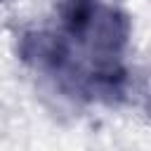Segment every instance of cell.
Returning a JSON list of instances; mask_svg holds the SVG:
<instances>
[{
  "mask_svg": "<svg viewBox=\"0 0 151 151\" xmlns=\"http://www.w3.org/2000/svg\"><path fill=\"white\" fill-rule=\"evenodd\" d=\"M90 14H92V0H71L66 19H68V24H71L73 31H80V28L87 26Z\"/></svg>",
  "mask_w": 151,
  "mask_h": 151,
  "instance_id": "cell-1",
  "label": "cell"
}]
</instances>
